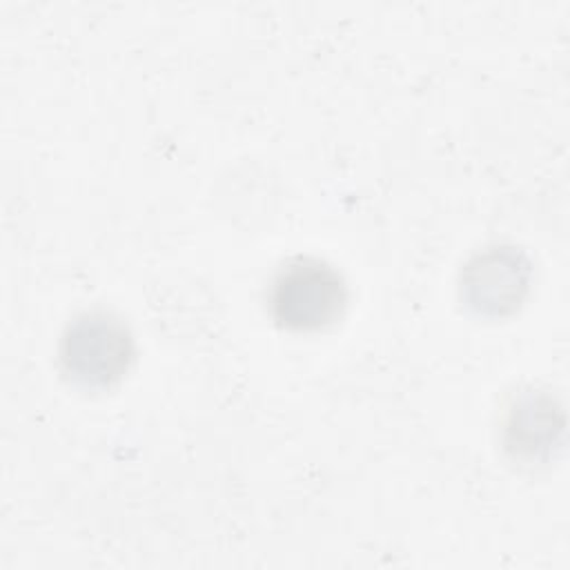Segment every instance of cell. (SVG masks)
Returning a JSON list of instances; mask_svg holds the SVG:
<instances>
[{"label": "cell", "instance_id": "1", "mask_svg": "<svg viewBox=\"0 0 570 570\" xmlns=\"http://www.w3.org/2000/svg\"><path fill=\"white\" fill-rule=\"evenodd\" d=\"M267 305L281 327L323 330L345 312L347 285L334 265L314 256H296L274 274Z\"/></svg>", "mask_w": 570, "mask_h": 570}, {"label": "cell", "instance_id": "4", "mask_svg": "<svg viewBox=\"0 0 570 570\" xmlns=\"http://www.w3.org/2000/svg\"><path fill=\"white\" fill-rule=\"evenodd\" d=\"M554 414L559 410L546 394H525L514 401L505 423L508 448L519 456L548 452L557 432H561V416L554 419Z\"/></svg>", "mask_w": 570, "mask_h": 570}, {"label": "cell", "instance_id": "2", "mask_svg": "<svg viewBox=\"0 0 570 570\" xmlns=\"http://www.w3.org/2000/svg\"><path fill=\"white\" fill-rule=\"evenodd\" d=\"M58 356L62 372L80 387H109L122 379L134 358L129 327L111 312L78 314L62 332Z\"/></svg>", "mask_w": 570, "mask_h": 570}, {"label": "cell", "instance_id": "3", "mask_svg": "<svg viewBox=\"0 0 570 570\" xmlns=\"http://www.w3.org/2000/svg\"><path fill=\"white\" fill-rule=\"evenodd\" d=\"M530 285L528 258L510 245H492L474 254L461 274V294L465 303L488 316H501L517 309Z\"/></svg>", "mask_w": 570, "mask_h": 570}]
</instances>
